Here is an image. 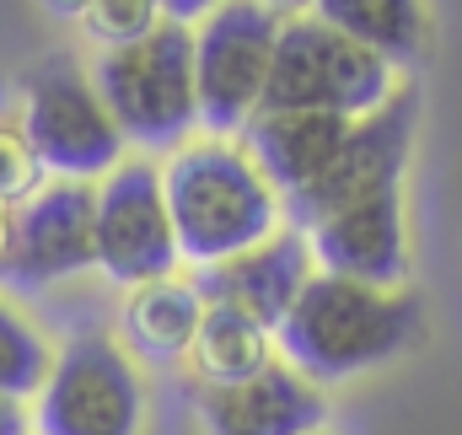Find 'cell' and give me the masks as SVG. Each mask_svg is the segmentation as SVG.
Instances as JSON below:
<instances>
[{
	"mask_svg": "<svg viewBox=\"0 0 462 435\" xmlns=\"http://www.w3.org/2000/svg\"><path fill=\"white\" fill-rule=\"evenodd\" d=\"M425 333V307L414 291H382L345 274H312L285 323L274 328L280 360L318 387L382 371Z\"/></svg>",
	"mask_w": 462,
	"mask_h": 435,
	"instance_id": "obj_1",
	"label": "cell"
},
{
	"mask_svg": "<svg viewBox=\"0 0 462 435\" xmlns=\"http://www.w3.org/2000/svg\"><path fill=\"white\" fill-rule=\"evenodd\" d=\"M162 194L178 236V258L199 269L258 247L263 236L280 231V216H285L280 194L253 167L242 140H226V134L183 140L178 151H167Z\"/></svg>",
	"mask_w": 462,
	"mask_h": 435,
	"instance_id": "obj_2",
	"label": "cell"
},
{
	"mask_svg": "<svg viewBox=\"0 0 462 435\" xmlns=\"http://www.w3.org/2000/svg\"><path fill=\"white\" fill-rule=\"evenodd\" d=\"M97 97L108 103L124 145L140 151H178L194 124H199V97H194V27L162 22L140 43L103 49L92 65Z\"/></svg>",
	"mask_w": 462,
	"mask_h": 435,
	"instance_id": "obj_3",
	"label": "cell"
},
{
	"mask_svg": "<svg viewBox=\"0 0 462 435\" xmlns=\"http://www.w3.org/2000/svg\"><path fill=\"white\" fill-rule=\"evenodd\" d=\"M398 92V70L376 60L371 49L349 43L312 11L285 16L274 38V65L263 87V108H296V113H339L365 118Z\"/></svg>",
	"mask_w": 462,
	"mask_h": 435,
	"instance_id": "obj_4",
	"label": "cell"
},
{
	"mask_svg": "<svg viewBox=\"0 0 462 435\" xmlns=\"http://www.w3.org/2000/svg\"><path fill=\"white\" fill-rule=\"evenodd\" d=\"M16 129H22V140L32 145V156L49 178L97 183L124 162V134H118L108 103L97 97L92 70H81L65 54L27 70Z\"/></svg>",
	"mask_w": 462,
	"mask_h": 435,
	"instance_id": "obj_5",
	"label": "cell"
},
{
	"mask_svg": "<svg viewBox=\"0 0 462 435\" xmlns=\"http://www.w3.org/2000/svg\"><path fill=\"white\" fill-rule=\"evenodd\" d=\"M38 435H140L145 430V382L134 355L103 328L70 333L32 409Z\"/></svg>",
	"mask_w": 462,
	"mask_h": 435,
	"instance_id": "obj_6",
	"label": "cell"
},
{
	"mask_svg": "<svg viewBox=\"0 0 462 435\" xmlns=\"http://www.w3.org/2000/svg\"><path fill=\"white\" fill-rule=\"evenodd\" d=\"M280 22L285 16L269 0H221L194 27V97H199V124L210 134L231 140L263 108Z\"/></svg>",
	"mask_w": 462,
	"mask_h": 435,
	"instance_id": "obj_7",
	"label": "cell"
},
{
	"mask_svg": "<svg viewBox=\"0 0 462 435\" xmlns=\"http://www.w3.org/2000/svg\"><path fill=\"white\" fill-rule=\"evenodd\" d=\"M92 236H97V269L124 291L178 274L183 258L162 194V167L151 156H124L108 178H97Z\"/></svg>",
	"mask_w": 462,
	"mask_h": 435,
	"instance_id": "obj_8",
	"label": "cell"
},
{
	"mask_svg": "<svg viewBox=\"0 0 462 435\" xmlns=\"http://www.w3.org/2000/svg\"><path fill=\"white\" fill-rule=\"evenodd\" d=\"M414 129H420V92L398 87L382 108H371L365 118H355L339 145V156L328 162V172L301 189L296 199H285V216L296 231L318 226L323 216H334L349 199H365L376 189H398L409 172V151H414Z\"/></svg>",
	"mask_w": 462,
	"mask_h": 435,
	"instance_id": "obj_9",
	"label": "cell"
},
{
	"mask_svg": "<svg viewBox=\"0 0 462 435\" xmlns=\"http://www.w3.org/2000/svg\"><path fill=\"white\" fill-rule=\"evenodd\" d=\"M92 216H97V183L49 178L11 210V247L0 280H11L16 291H49L60 280L97 269Z\"/></svg>",
	"mask_w": 462,
	"mask_h": 435,
	"instance_id": "obj_10",
	"label": "cell"
},
{
	"mask_svg": "<svg viewBox=\"0 0 462 435\" xmlns=\"http://www.w3.org/2000/svg\"><path fill=\"white\" fill-rule=\"evenodd\" d=\"M312 247V264L323 274H345L360 285L403 291L409 280V216H403V183L376 189L365 199H349L334 216L301 231Z\"/></svg>",
	"mask_w": 462,
	"mask_h": 435,
	"instance_id": "obj_11",
	"label": "cell"
},
{
	"mask_svg": "<svg viewBox=\"0 0 462 435\" xmlns=\"http://www.w3.org/2000/svg\"><path fill=\"white\" fill-rule=\"evenodd\" d=\"M318 274L312 264V247L296 226H280L274 236H263L258 247L236 253L226 264H210L199 269V296L205 307H226V312H242L253 318L258 328H274L285 323V312L296 307V296L307 291V280Z\"/></svg>",
	"mask_w": 462,
	"mask_h": 435,
	"instance_id": "obj_12",
	"label": "cell"
},
{
	"mask_svg": "<svg viewBox=\"0 0 462 435\" xmlns=\"http://www.w3.org/2000/svg\"><path fill=\"white\" fill-rule=\"evenodd\" d=\"M199 425L205 435H318L328 425V398L318 382L274 360L247 382L205 387Z\"/></svg>",
	"mask_w": 462,
	"mask_h": 435,
	"instance_id": "obj_13",
	"label": "cell"
},
{
	"mask_svg": "<svg viewBox=\"0 0 462 435\" xmlns=\"http://www.w3.org/2000/svg\"><path fill=\"white\" fill-rule=\"evenodd\" d=\"M349 124L339 113H296V108H258L242 129V151L253 156V167L269 178V189L285 199H296L301 189H312L328 162L339 156Z\"/></svg>",
	"mask_w": 462,
	"mask_h": 435,
	"instance_id": "obj_14",
	"label": "cell"
},
{
	"mask_svg": "<svg viewBox=\"0 0 462 435\" xmlns=\"http://www.w3.org/2000/svg\"><path fill=\"white\" fill-rule=\"evenodd\" d=\"M199 323H205V296H199L194 280H178V274L134 285L124 296V312H118L124 349L134 360H151V366L189 360V349L199 338Z\"/></svg>",
	"mask_w": 462,
	"mask_h": 435,
	"instance_id": "obj_15",
	"label": "cell"
},
{
	"mask_svg": "<svg viewBox=\"0 0 462 435\" xmlns=\"http://www.w3.org/2000/svg\"><path fill=\"white\" fill-rule=\"evenodd\" d=\"M312 16L345 32L349 43L371 49L376 60L414 65L430 43V11L425 0H312Z\"/></svg>",
	"mask_w": 462,
	"mask_h": 435,
	"instance_id": "obj_16",
	"label": "cell"
},
{
	"mask_svg": "<svg viewBox=\"0 0 462 435\" xmlns=\"http://www.w3.org/2000/svg\"><path fill=\"white\" fill-rule=\"evenodd\" d=\"M189 360H194V376L205 387H231V382H247V376L274 366V333L242 312L205 307V323H199Z\"/></svg>",
	"mask_w": 462,
	"mask_h": 435,
	"instance_id": "obj_17",
	"label": "cell"
},
{
	"mask_svg": "<svg viewBox=\"0 0 462 435\" xmlns=\"http://www.w3.org/2000/svg\"><path fill=\"white\" fill-rule=\"evenodd\" d=\"M49 360H54V344L49 333L32 323L16 301L0 296V398H38L43 376H49Z\"/></svg>",
	"mask_w": 462,
	"mask_h": 435,
	"instance_id": "obj_18",
	"label": "cell"
},
{
	"mask_svg": "<svg viewBox=\"0 0 462 435\" xmlns=\"http://www.w3.org/2000/svg\"><path fill=\"white\" fill-rule=\"evenodd\" d=\"M81 27L103 49H124V43H140L145 32H156L162 11H156V0H92L81 11Z\"/></svg>",
	"mask_w": 462,
	"mask_h": 435,
	"instance_id": "obj_19",
	"label": "cell"
},
{
	"mask_svg": "<svg viewBox=\"0 0 462 435\" xmlns=\"http://www.w3.org/2000/svg\"><path fill=\"white\" fill-rule=\"evenodd\" d=\"M49 183V172L38 167V156H32V145L22 140V129L11 124V118H0V205H22L27 194H38Z\"/></svg>",
	"mask_w": 462,
	"mask_h": 435,
	"instance_id": "obj_20",
	"label": "cell"
},
{
	"mask_svg": "<svg viewBox=\"0 0 462 435\" xmlns=\"http://www.w3.org/2000/svg\"><path fill=\"white\" fill-rule=\"evenodd\" d=\"M216 5H221V0H156L162 22H178V27H189V22H205Z\"/></svg>",
	"mask_w": 462,
	"mask_h": 435,
	"instance_id": "obj_21",
	"label": "cell"
},
{
	"mask_svg": "<svg viewBox=\"0 0 462 435\" xmlns=\"http://www.w3.org/2000/svg\"><path fill=\"white\" fill-rule=\"evenodd\" d=\"M0 435H32V414L16 398H0Z\"/></svg>",
	"mask_w": 462,
	"mask_h": 435,
	"instance_id": "obj_22",
	"label": "cell"
},
{
	"mask_svg": "<svg viewBox=\"0 0 462 435\" xmlns=\"http://www.w3.org/2000/svg\"><path fill=\"white\" fill-rule=\"evenodd\" d=\"M87 5H92V0H43V11H49V16H76V22H81V11H87Z\"/></svg>",
	"mask_w": 462,
	"mask_h": 435,
	"instance_id": "obj_23",
	"label": "cell"
},
{
	"mask_svg": "<svg viewBox=\"0 0 462 435\" xmlns=\"http://www.w3.org/2000/svg\"><path fill=\"white\" fill-rule=\"evenodd\" d=\"M5 247H11V205H0V269H5Z\"/></svg>",
	"mask_w": 462,
	"mask_h": 435,
	"instance_id": "obj_24",
	"label": "cell"
},
{
	"mask_svg": "<svg viewBox=\"0 0 462 435\" xmlns=\"http://www.w3.org/2000/svg\"><path fill=\"white\" fill-rule=\"evenodd\" d=\"M280 16H301V11H312V0H269Z\"/></svg>",
	"mask_w": 462,
	"mask_h": 435,
	"instance_id": "obj_25",
	"label": "cell"
},
{
	"mask_svg": "<svg viewBox=\"0 0 462 435\" xmlns=\"http://www.w3.org/2000/svg\"><path fill=\"white\" fill-rule=\"evenodd\" d=\"M0 108H5V81H0Z\"/></svg>",
	"mask_w": 462,
	"mask_h": 435,
	"instance_id": "obj_26",
	"label": "cell"
}]
</instances>
